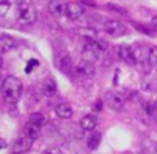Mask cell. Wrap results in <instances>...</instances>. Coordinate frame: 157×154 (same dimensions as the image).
Returning <instances> with one entry per match:
<instances>
[{
    "instance_id": "cell-1",
    "label": "cell",
    "mask_w": 157,
    "mask_h": 154,
    "mask_svg": "<svg viewBox=\"0 0 157 154\" xmlns=\"http://www.w3.org/2000/svg\"><path fill=\"white\" fill-rule=\"evenodd\" d=\"M22 90L23 87L20 79H17L14 75H8L2 82V96L8 103H17L19 99L22 97Z\"/></svg>"
},
{
    "instance_id": "cell-2",
    "label": "cell",
    "mask_w": 157,
    "mask_h": 154,
    "mask_svg": "<svg viewBox=\"0 0 157 154\" xmlns=\"http://www.w3.org/2000/svg\"><path fill=\"white\" fill-rule=\"evenodd\" d=\"M105 51H106V43L102 42V40H93V42L86 40L85 45L82 46V56H83V59L88 60V62H91V63L93 62H99L103 57Z\"/></svg>"
},
{
    "instance_id": "cell-3",
    "label": "cell",
    "mask_w": 157,
    "mask_h": 154,
    "mask_svg": "<svg viewBox=\"0 0 157 154\" xmlns=\"http://www.w3.org/2000/svg\"><path fill=\"white\" fill-rule=\"evenodd\" d=\"M17 20L22 25H33L37 20V11L31 0H19L17 3Z\"/></svg>"
},
{
    "instance_id": "cell-4",
    "label": "cell",
    "mask_w": 157,
    "mask_h": 154,
    "mask_svg": "<svg viewBox=\"0 0 157 154\" xmlns=\"http://www.w3.org/2000/svg\"><path fill=\"white\" fill-rule=\"evenodd\" d=\"M103 29H105V33L109 37H114V39L122 37V36L126 34V25L122 23V22H119V20H116V19L106 20L105 25H103Z\"/></svg>"
},
{
    "instance_id": "cell-5",
    "label": "cell",
    "mask_w": 157,
    "mask_h": 154,
    "mask_svg": "<svg viewBox=\"0 0 157 154\" xmlns=\"http://www.w3.org/2000/svg\"><path fill=\"white\" fill-rule=\"evenodd\" d=\"M105 102H106V105H108L111 110L120 111V110H123L125 97H123V94L119 93V91H109V93L105 96Z\"/></svg>"
},
{
    "instance_id": "cell-6",
    "label": "cell",
    "mask_w": 157,
    "mask_h": 154,
    "mask_svg": "<svg viewBox=\"0 0 157 154\" xmlns=\"http://www.w3.org/2000/svg\"><path fill=\"white\" fill-rule=\"evenodd\" d=\"M74 71L77 75H80V77H93L96 69H94V65L88 60H80V62H77L75 66H74Z\"/></svg>"
},
{
    "instance_id": "cell-7",
    "label": "cell",
    "mask_w": 157,
    "mask_h": 154,
    "mask_svg": "<svg viewBox=\"0 0 157 154\" xmlns=\"http://www.w3.org/2000/svg\"><path fill=\"white\" fill-rule=\"evenodd\" d=\"M117 57L125 62L126 65H134L137 63L136 57H134V51H132V46H128V45H122L117 48Z\"/></svg>"
},
{
    "instance_id": "cell-8",
    "label": "cell",
    "mask_w": 157,
    "mask_h": 154,
    "mask_svg": "<svg viewBox=\"0 0 157 154\" xmlns=\"http://www.w3.org/2000/svg\"><path fill=\"white\" fill-rule=\"evenodd\" d=\"M66 2L65 0H49L48 3V10L54 17H62L63 14H66Z\"/></svg>"
},
{
    "instance_id": "cell-9",
    "label": "cell",
    "mask_w": 157,
    "mask_h": 154,
    "mask_svg": "<svg viewBox=\"0 0 157 154\" xmlns=\"http://www.w3.org/2000/svg\"><path fill=\"white\" fill-rule=\"evenodd\" d=\"M83 6L82 5H78L75 2H71L66 5V17L71 19V20H77V19H80L83 16Z\"/></svg>"
},
{
    "instance_id": "cell-10",
    "label": "cell",
    "mask_w": 157,
    "mask_h": 154,
    "mask_svg": "<svg viewBox=\"0 0 157 154\" xmlns=\"http://www.w3.org/2000/svg\"><path fill=\"white\" fill-rule=\"evenodd\" d=\"M33 142H34L33 139H29V137H26V136H22V137H19V139L16 140V143H14V151L23 154V152H26V151L31 149Z\"/></svg>"
},
{
    "instance_id": "cell-11",
    "label": "cell",
    "mask_w": 157,
    "mask_h": 154,
    "mask_svg": "<svg viewBox=\"0 0 157 154\" xmlns=\"http://www.w3.org/2000/svg\"><path fill=\"white\" fill-rule=\"evenodd\" d=\"M17 46V40L8 34H0V51L2 52H8L11 49H14Z\"/></svg>"
},
{
    "instance_id": "cell-12",
    "label": "cell",
    "mask_w": 157,
    "mask_h": 154,
    "mask_svg": "<svg viewBox=\"0 0 157 154\" xmlns=\"http://www.w3.org/2000/svg\"><path fill=\"white\" fill-rule=\"evenodd\" d=\"M56 114H57V117H60V119H71L72 114H74V111H72V106H71L69 103L62 102V103H59V105L56 106Z\"/></svg>"
},
{
    "instance_id": "cell-13",
    "label": "cell",
    "mask_w": 157,
    "mask_h": 154,
    "mask_svg": "<svg viewBox=\"0 0 157 154\" xmlns=\"http://www.w3.org/2000/svg\"><path fill=\"white\" fill-rule=\"evenodd\" d=\"M77 34L80 36V37H83L85 40H90V42H93V40H100V39H99V33H97V29H94V28L82 26V28L77 29Z\"/></svg>"
},
{
    "instance_id": "cell-14",
    "label": "cell",
    "mask_w": 157,
    "mask_h": 154,
    "mask_svg": "<svg viewBox=\"0 0 157 154\" xmlns=\"http://www.w3.org/2000/svg\"><path fill=\"white\" fill-rule=\"evenodd\" d=\"M40 125H37V123H33V122H29L28 120V123L25 125V128H23V134L26 136V137H29V139H33V140H36L39 136H40Z\"/></svg>"
},
{
    "instance_id": "cell-15",
    "label": "cell",
    "mask_w": 157,
    "mask_h": 154,
    "mask_svg": "<svg viewBox=\"0 0 157 154\" xmlns=\"http://www.w3.org/2000/svg\"><path fill=\"white\" fill-rule=\"evenodd\" d=\"M57 68L60 71H63L65 74H69L72 71V62H71V57L68 54H63L60 56V59L57 60Z\"/></svg>"
},
{
    "instance_id": "cell-16",
    "label": "cell",
    "mask_w": 157,
    "mask_h": 154,
    "mask_svg": "<svg viewBox=\"0 0 157 154\" xmlns=\"http://www.w3.org/2000/svg\"><path fill=\"white\" fill-rule=\"evenodd\" d=\"M80 126L83 131H93L96 126H97V119L93 116V114H88L85 117H82L80 120Z\"/></svg>"
},
{
    "instance_id": "cell-17",
    "label": "cell",
    "mask_w": 157,
    "mask_h": 154,
    "mask_svg": "<svg viewBox=\"0 0 157 154\" xmlns=\"http://www.w3.org/2000/svg\"><path fill=\"white\" fill-rule=\"evenodd\" d=\"M132 51H134V57H136L137 62H146L148 57H149V49H146L142 45L132 46Z\"/></svg>"
},
{
    "instance_id": "cell-18",
    "label": "cell",
    "mask_w": 157,
    "mask_h": 154,
    "mask_svg": "<svg viewBox=\"0 0 157 154\" xmlns=\"http://www.w3.org/2000/svg\"><path fill=\"white\" fill-rule=\"evenodd\" d=\"M42 90H43V94H45L46 97H52V96L57 93V85H56V82H54L52 79H46V80L43 82Z\"/></svg>"
},
{
    "instance_id": "cell-19",
    "label": "cell",
    "mask_w": 157,
    "mask_h": 154,
    "mask_svg": "<svg viewBox=\"0 0 157 154\" xmlns=\"http://www.w3.org/2000/svg\"><path fill=\"white\" fill-rule=\"evenodd\" d=\"M100 142H102V134H100V133H93V134L88 136V139H86V146H88L90 149H96V148L100 145Z\"/></svg>"
},
{
    "instance_id": "cell-20",
    "label": "cell",
    "mask_w": 157,
    "mask_h": 154,
    "mask_svg": "<svg viewBox=\"0 0 157 154\" xmlns=\"http://www.w3.org/2000/svg\"><path fill=\"white\" fill-rule=\"evenodd\" d=\"M29 122H33V123H37V125H45V122H46V119H45V116L42 114V113H33L31 116H29Z\"/></svg>"
},
{
    "instance_id": "cell-21",
    "label": "cell",
    "mask_w": 157,
    "mask_h": 154,
    "mask_svg": "<svg viewBox=\"0 0 157 154\" xmlns=\"http://www.w3.org/2000/svg\"><path fill=\"white\" fill-rule=\"evenodd\" d=\"M11 8V0H0V16H6Z\"/></svg>"
},
{
    "instance_id": "cell-22",
    "label": "cell",
    "mask_w": 157,
    "mask_h": 154,
    "mask_svg": "<svg viewBox=\"0 0 157 154\" xmlns=\"http://www.w3.org/2000/svg\"><path fill=\"white\" fill-rule=\"evenodd\" d=\"M148 62L152 65V66H157V46H152L149 49V57H148Z\"/></svg>"
},
{
    "instance_id": "cell-23",
    "label": "cell",
    "mask_w": 157,
    "mask_h": 154,
    "mask_svg": "<svg viewBox=\"0 0 157 154\" xmlns=\"http://www.w3.org/2000/svg\"><path fill=\"white\" fill-rule=\"evenodd\" d=\"M106 8H108V10H111V11H116L117 14H126V11H125L123 8L116 6V5H106Z\"/></svg>"
},
{
    "instance_id": "cell-24",
    "label": "cell",
    "mask_w": 157,
    "mask_h": 154,
    "mask_svg": "<svg viewBox=\"0 0 157 154\" xmlns=\"http://www.w3.org/2000/svg\"><path fill=\"white\" fill-rule=\"evenodd\" d=\"M136 28L139 29V31H142L143 34H148V36H152L154 33H152V29H149L148 26L145 28V26H142V25H139V23H136Z\"/></svg>"
},
{
    "instance_id": "cell-25",
    "label": "cell",
    "mask_w": 157,
    "mask_h": 154,
    "mask_svg": "<svg viewBox=\"0 0 157 154\" xmlns=\"http://www.w3.org/2000/svg\"><path fill=\"white\" fill-rule=\"evenodd\" d=\"M42 154H63L59 148H48V149H45Z\"/></svg>"
},
{
    "instance_id": "cell-26",
    "label": "cell",
    "mask_w": 157,
    "mask_h": 154,
    "mask_svg": "<svg viewBox=\"0 0 157 154\" xmlns=\"http://www.w3.org/2000/svg\"><path fill=\"white\" fill-rule=\"evenodd\" d=\"M37 65H39V62H37V60H29V65L26 66V71L29 72V71L33 69V66H37Z\"/></svg>"
},
{
    "instance_id": "cell-27",
    "label": "cell",
    "mask_w": 157,
    "mask_h": 154,
    "mask_svg": "<svg viewBox=\"0 0 157 154\" xmlns=\"http://www.w3.org/2000/svg\"><path fill=\"white\" fill-rule=\"evenodd\" d=\"M151 26H152L154 29H157V16L152 17V20H151Z\"/></svg>"
},
{
    "instance_id": "cell-28",
    "label": "cell",
    "mask_w": 157,
    "mask_h": 154,
    "mask_svg": "<svg viewBox=\"0 0 157 154\" xmlns=\"http://www.w3.org/2000/svg\"><path fill=\"white\" fill-rule=\"evenodd\" d=\"M83 3H86V5H90V6H96V2H93V0H82Z\"/></svg>"
},
{
    "instance_id": "cell-29",
    "label": "cell",
    "mask_w": 157,
    "mask_h": 154,
    "mask_svg": "<svg viewBox=\"0 0 157 154\" xmlns=\"http://www.w3.org/2000/svg\"><path fill=\"white\" fill-rule=\"evenodd\" d=\"M3 148H6V142L3 139H0V149H3Z\"/></svg>"
},
{
    "instance_id": "cell-30",
    "label": "cell",
    "mask_w": 157,
    "mask_h": 154,
    "mask_svg": "<svg viewBox=\"0 0 157 154\" xmlns=\"http://www.w3.org/2000/svg\"><path fill=\"white\" fill-rule=\"evenodd\" d=\"M96 110H99V111L102 110V103H100V102H99V103H96Z\"/></svg>"
},
{
    "instance_id": "cell-31",
    "label": "cell",
    "mask_w": 157,
    "mask_h": 154,
    "mask_svg": "<svg viewBox=\"0 0 157 154\" xmlns=\"http://www.w3.org/2000/svg\"><path fill=\"white\" fill-rule=\"evenodd\" d=\"M154 106H155V108H157V97H155V99H154Z\"/></svg>"
},
{
    "instance_id": "cell-32",
    "label": "cell",
    "mask_w": 157,
    "mask_h": 154,
    "mask_svg": "<svg viewBox=\"0 0 157 154\" xmlns=\"http://www.w3.org/2000/svg\"><path fill=\"white\" fill-rule=\"evenodd\" d=\"M2 65H3V60H2V57H0V68H2Z\"/></svg>"
},
{
    "instance_id": "cell-33",
    "label": "cell",
    "mask_w": 157,
    "mask_h": 154,
    "mask_svg": "<svg viewBox=\"0 0 157 154\" xmlns=\"http://www.w3.org/2000/svg\"><path fill=\"white\" fill-rule=\"evenodd\" d=\"M154 154H157V149H155V151H154Z\"/></svg>"
},
{
    "instance_id": "cell-34",
    "label": "cell",
    "mask_w": 157,
    "mask_h": 154,
    "mask_svg": "<svg viewBox=\"0 0 157 154\" xmlns=\"http://www.w3.org/2000/svg\"><path fill=\"white\" fill-rule=\"evenodd\" d=\"M0 87H2V83H0Z\"/></svg>"
}]
</instances>
